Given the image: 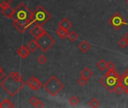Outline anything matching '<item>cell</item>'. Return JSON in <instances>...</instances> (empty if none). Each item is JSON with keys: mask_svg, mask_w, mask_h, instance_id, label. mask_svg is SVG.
I'll return each mask as SVG.
<instances>
[{"mask_svg": "<svg viewBox=\"0 0 128 108\" xmlns=\"http://www.w3.org/2000/svg\"><path fill=\"white\" fill-rule=\"evenodd\" d=\"M25 84L22 75L18 72H12L0 83L2 88L12 97L16 95Z\"/></svg>", "mask_w": 128, "mask_h": 108, "instance_id": "1", "label": "cell"}, {"mask_svg": "<svg viewBox=\"0 0 128 108\" xmlns=\"http://www.w3.org/2000/svg\"><path fill=\"white\" fill-rule=\"evenodd\" d=\"M32 12L26 7V5L24 3H20L14 10L12 19L18 21L25 27L26 29H27L33 24L32 21Z\"/></svg>", "mask_w": 128, "mask_h": 108, "instance_id": "2", "label": "cell"}, {"mask_svg": "<svg viewBox=\"0 0 128 108\" xmlns=\"http://www.w3.org/2000/svg\"><path fill=\"white\" fill-rule=\"evenodd\" d=\"M50 18H51V15L50 14V13L46 9H44L42 5L38 6L32 12V23L35 26H42Z\"/></svg>", "mask_w": 128, "mask_h": 108, "instance_id": "3", "label": "cell"}, {"mask_svg": "<svg viewBox=\"0 0 128 108\" xmlns=\"http://www.w3.org/2000/svg\"><path fill=\"white\" fill-rule=\"evenodd\" d=\"M43 88L49 95H50L52 97H55L64 88V85L57 79L56 77L52 76L43 85Z\"/></svg>", "mask_w": 128, "mask_h": 108, "instance_id": "4", "label": "cell"}, {"mask_svg": "<svg viewBox=\"0 0 128 108\" xmlns=\"http://www.w3.org/2000/svg\"><path fill=\"white\" fill-rule=\"evenodd\" d=\"M99 81L101 85H102L108 90V92L112 93L114 91L115 87L120 82V77H115L105 74V76L101 77Z\"/></svg>", "mask_w": 128, "mask_h": 108, "instance_id": "5", "label": "cell"}, {"mask_svg": "<svg viewBox=\"0 0 128 108\" xmlns=\"http://www.w3.org/2000/svg\"><path fill=\"white\" fill-rule=\"evenodd\" d=\"M36 40L38 44L39 48L43 52H47L55 44V41L54 40V38L50 36L47 32H45Z\"/></svg>", "mask_w": 128, "mask_h": 108, "instance_id": "6", "label": "cell"}, {"mask_svg": "<svg viewBox=\"0 0 128 108\" xmlns=\"http://www.w3.org/2000/svg\"><path fill=\"white\" fill-rule=\"evenodd\" d=\"M108 22L116 30L120 29L124 25H127L124 17L119 13H115L113 16L110 17Z\"/></svg>", "mask_w": 128, "mask_h": 108, "instance_id": "7", "label": "cell"}, {"mask_svg": "<svg viewBox=\"0 0 128 108\" xmlns=\"http://www.w3.org/2000/svg\"><path fill=\"white\" fill-rule=\"evenodd\" d=\"M26 85H27L30 89L34 91H38L42 86H43V84L38 80V78L34 76H32L28 79V80L26 82Z\"/></svg>", "mask_w": 128, "mask_h": 108, "instance_id": "8", "label": "cell"}, {"mask_svg": "<svg viewBox=\"0 0 128 108\" xmlns=\"http://www.w3.org/2000/svg\"><path fill=\"white\" fill-rule=\"evenodd\" d=\"M45 32H46V31L42 26H34L30 30V33L34 37L35 39H37L38 38L42 36Z\"/></svg>", "mask_w": 128, "mask_h": 108, "instance_id": "9", "label": "cell"}, {"mask_svg": "<svg viewBox=\"0 0 128 108\" xmlns=\"http://www.w3.org/2000/svg\"><path fill=\"white\" fill-rule=\"evenodd\" d=\"M22 59H26L30 54V50L26 47V46L20 47L16 52Z\"/></svg>", "mask_w": 128, "mask_h": 108, "instance_id": "10", "label": "cell"}, {"mask_svg": "<svg viewBox=\"0 0 128 108\" xmlns=\"http://www.w3.org/2000/svg\"><path fill=\"white\" fill-rule=\"evenodd\" d=\"M56 33L58 35V36L61 38V39H66L68 37V34H69V30H66L65 29H63L60 26H58V28L56 30Z\"/></svg>", "mask_w": 128, "mask_h": 108, "instance_id": "11", "label": "cell"}, {"mask_svg": "<svg viewBox=\"0 0 128 108\" xmlns=\"http://www.w3.org/2000/svg\"><path fill=\"white\" fill-rule=\"evenodd\" d=\"M58 26H60L63 29H65L66 30H69L72 26V23L67 19V18H63L58 24Z\"/></svg>", "mask_w": 128, "mask_h": 108, "instance_id": "12", "label": "cell"}, {"mask_svg": "<svg viewBox=\"0 0 128 108\" xmlns=\"http://www.w3.org/2000/svg\"><path fill=\"white\" fill-rule=\"evenodd\" d=\"M26 47H27V48L30 50V52H32V53L35 52L37 49L39 48L38 44V43H37V41H36V39L31 40L29 43H27Z\"/></svg>", "mask_w": 128, "mask_h": 108, "instance_id": "13", "label": "cell"}, {"mask_svg": "<svg viewBox=\"0 0 128 108\" xmlns=\"http://www.w3.org/2000/svg\"><path fill=\"white\" fill-rule=\"evenodd\" d=\"M78 49H79L82 53H87V52L90 49L91 46H90V44L89 43H88L87 41H82V42L79 44V45L78 46Z\"/></svg>", "mask_w": 128, "mask_h": 108, "instance_id": "14", "label": "cell"}, {"mask_svg": "<svg viewBox=\"0 0 128 108\" xmlns=\"http://www.w3.org/2000/svg\"><path fill=\"white\" fill-rule=\"evenodd\" d=\"M14 104L9 99H5L0 103V108H14Z\"/></svg>", "mask_w": 128, "mask_h": 108, "instance_id": "15", "label": "cell"}, {"mask_svg": "<svg viewBox=\"0 0 128 108\" xmlns=\"http://www.w3.org/2000/svg\"><path fill=\"white\" fill-rule=\"evenodd\" d=\"M93 74H94V73H93L92 71H90L88 68H84V69L81 71V73H80V75H81L82 77L86 78L87 80H89V79L93 76Z\"/></svg>", "mask_w": 128, "mask_h": 108, "instance_id": "16", "label": "cell"}, {"mask_svg": "<svg viewBox=\"0 0 128 108\" xmlns=\"http://www.w3.org/2000/svg\"><path fill=\"white\" fill-rule=\"evenodd\" d=\"M14 9H13V8L9 5V6L7 7L6 8L3 9L2 11V14H3L5 17L12 19V15H13V13H14Z\"/></svg>", "mask_w": 128, "mask_h": 108, "instance_id": "17", "label": "cell"}, {"mask_svg": "<svg viewBox=\"0 0 128 108\" xmlns=\"http://www.w3.org/2000/svg\"><path fill=\"white\" fill-rule=\"evenodd\" d=\"M13 26L20 32V33H21V34H24L25 32H26V29H25V27L21 24V23H20L18 21H17V20H14V22H13Z\"/></svg>", "mask_w": 128, "mask_h": 108, "instance_id": "18", "label": "cell"}, {"mask_svg": "<svg viewBox=\"0 0 128 108\" xmlns=\"http://www.w3.org/2000/svg\"><path fill=\"white\" fill-rule=\"evenodd\" d=\"M97 68L100 71H104L106 68H107V62L104 59H101L97 64H96Z\"/></svg>", "mask_w": 128, "mask_h": 108, "instance_id": "19", "label": "cell"}, {"mask_svg": "<svg viewBox=\"0 0 128 108\" xmlns=\"http://www.w3.org/2000/svg\"><path fill=\"white\" fill-rule=\"evenodd\" d=\"M68 38H69V39H70L71 41L75 42V41L78 39V34H77L76 32H74V31H71V32H69V34H68Z\"/></svg>", "mask_w": 128, "mask_h": 108, "instance_id": "20", "label": "cell"}, {"mask_svg": "<svg viewBox=\"0 0 128 108\" xmlns=\"http://www.w3.org/2000/svg\"><path fill=\"white\" fill-rule=\"evenodd\" d=\"M120 83L126 88L128 87V77L124 74L120 76Z\"/></svg>", "mask_w": 128, "mask_h": 108, "instance_id": "21", "label": "cell"}, {"mask_svg": "<svg viewBox=\"0 0 128 108\" xmlns=\"http://www.w3.org/2000/svg\"><path fill=\"white\" fill-rule=\"evenodd\" d=\"M124 89H125V87L119 82V83H118V84L117 85V86L115 87L114 92H115L118 95H120V94H121V93L124 91Z\"/></svg>", "mask_w": 128, "mask_h": 108, "instance_id": "22", "label": "cell"}, {"mask_svg": "<svg viewBox=\"0 0 128 108\" xmlns=\"http://www.w3.org/2000/svg\"><path fill=\"white\" fill-rule=\"evenodd\" d=\"M69 103H70L72 106H76V105L79 103V99H78L76 96L73 95V96H72V97L69 99Z\"/></svg>", "mask_w": 128, "mask_h": 108, "instance_id": "23", "label": "cell"}, {"mask_svg": "<svg viewBox=\"0 0 128 108\" xmlns=\"http://www.w3.org/2000/svg\"><path fill=\"white\" fill-rule=\"evenodd\" d=\"M100 101L97 100V99H96V98H93V99H91L90 101V102H89V106L90 107H98L99 106H100Z\"/></svg>", "mask_w": 128, "mask_h": 108, "instance_id": "24", "label": "cell"}, {"mask_svg": "<svg viewBox=\"0 0 128 108\" xmlns=\"http://www.w3.org/2000/svg\"><path fill=\"white\" fill-rule=\"evenodd\" d=\"M106 75H108V76H112V77H119L120 75L118 74V72L115 70V69H113V70H108V71L106 73Z\"/></svg>", "mask_w": 128, "mask_h": 108, "instance_id": "25", "label": "cell"}, {"mask_svg": "<svg viewBox=\"0 0 128 108\" xmlns=\"http://www.w3.org/2000/svg\"><path fill=\"white\" fill-rule=\"evenodd\" d=\"M88 80H87L86 78H84V77H82V76H81V77L78 79L77 82H78V83L80 86H84L87 85V83H88Z\"/></svg>", "mask_w": 128, "mask_h": 108, "instance_id": "26", "label": "cell"}, {"mask_svg": "<svg viewBox=\"0 0 128 108\" xmlns=\"http://www.w3.org/2000/svg\"><path fill=\"white\" fill-rule=\"evenodd\" d=\"M127 44H128V43H127V41H126V39L124 37L118 41V46L120 47L123 48V49H124L127 46Z\"/></svg>", "mask_w": 128, "mask_h": 108, "instance_id": "27", "label": "cell"}, {"mask_svg": "<svg viewBox=\"0 0 128 108\" xmlns=\"http://www.w3.org/2000/svg\"><path fill=\"white\" fill-rule=\"evenodd\" d=\"M37 61L41 64L43 65L47 62V58L44 56V55H40L38 58H37Z\"/></svg>", "mask_w": 128, "mask_h": 108, "instance_id": "28", "label": "cell"}, {"mask_svg": "<svg viewBox=\"0 0 128 108\" xmlns=\"http://www.w3.org/2000/svg\"><path fill=\"white\" fill-rule=\"evenodd\" d=\"M30 103L32 105V106H36V104H37V102L38 101V99L36 98V97H35V96H32L30 99Z\"/></svg>", "mask_w": 128, "mask_h": 108, "instance_id": "29", "label": "cell"}, {"mask_svg": "<svg viewBox=\"0 0 128 108\" xmlns=\"http://www.w3.org/2000/svg\"><path fill=\"white\" fill-rule=\"evenodd\" d=\"M114 68H115V65L113 62H107V69L108 70H113Z\"/></svg>", "mask_w": 128, "mask_h": 108, "instance_id": "30", "label": "cell"}, {"mask_svg": "<svg viewBox=\"0 0 128 108\" xmlns=\"http://www.w3.org/2000/svg\"><path fill=\"white\" fill-rule=\"evenodd\" d=\"M35 107H37V108H42V107H44V103H43L42 101H41L38 100V101L37 102V104H36Z\"/></svg>", "mask_w": 128, "mask_h": 108, "instance_id": "31", "label": "cell"}, {"mask_svg": "<svg viewBox=\"0 0 128 108\" xmlns=\"http://www.w3.org/2000/svg\"><path fill=\"white\" fill-rule=\"evenodd\" d=\"M9 6V4L8 3H6V2H5V3H2V4H1L0 5V7H1V8L3 10V9H5V8H6L7 7H8Z\"/></svg>", "mask_w": 128, "mask_h": 108, "instance_id": "32", "label": "cell"}, {"mask_svg": "<svg viewBox=\"0 0 128 108\" xmlns=\"http://www.w3.org/2000/svg\"><path fill=\"white\" fill-rule=\"evenodd\" d=\"M13 0H0V5L1 4H2V3H5V2H6V3H10L11 2H12Z\"/></svg>", "mask_w": 128, "mask_h": 108, "instance_id": "33", "label": "cell"}, {"mask_svg": "<svg viewBox=\"0 0 128 108\" xmlns=\"http://www.w3.org/2000/svg\"><path fill=\"white\" fill-rule=\"evenodd\" d=\"M5 75H6V74H5V72H4L3 71H0V80L4 78Z\"/></svg>", "mask_w": 128, "mask_h": 108, "instance_id": "34", "label": "cell"}, {"mask_svg": "<svg viewBox=\"0 0 128 108\" xmlns=\"http://www.w3.org/2000/svg\"><path fill=\"white\" fill-rule=\"evenodd\" d=\"M124 38L126 39V41H127V43H128V32H126V34L124 35Z\"/></svg>", "mask_w": 128, "mask_h": 108, "instance_id": "35", "label": "cell"}, {"mask_svg": "<svg viewBox=\"0 0 128 108\" xmlns=\"http://www.w3.org/2000/svg\"><path fill=\"white\" fill-rule=\"evenodd\" d=\"M122 74H124V75H125V76H126V77H128V68H127V69H126V71H125Z\"/></svg>", "mask_w": 128, "mask_h": 108, "instance_id": "36", "label": "cell"}, {"mask_svg": "<svg viewBox=\"0 0 128 108\" xmlns=\"http://www.w3.org/2000/svg\"><path fill=\"white\" fill-rule=\"evenodd\" d=\"M124 92H125V93L128 95V87H126L125 88V89H124Z\"/></svg>", "mask_w": 128, "mask_h": 108, "instance_id": "37", "label": "cell"}, {"mask_svg": "<svg viewBox=\"0 0 128 108\" xmlns=\"http://www.w3.org/2000/svg\"><path fill=\"white\" fill-rule=\"evenodd\" d=\"M2 71V67H0V71Z\"/></svg>", "mask_w": 128, "mask_h": 108, "instance_id": "38", "label": "cell"}, {"mask_svg": "<svg viewBox=\"0 0 128 108\" xmlns=\"http://www.w3.org/2000/svg\"><path fill=\"white\" fill-rule=\"evenodd\" d=\"M126 4L128 5V0H126Z\"/></svg>", "mask_w": 128, "mask_h": 108, "instance_id": "39", "label": "cell"}, {"mask_svg": "<svg viewBox=\"0 0 128 108\" xmlns=\"http://www.w3.org/2000/svg\"><path fill=\"white\" fill-rule=\"evenodd\" d=\"M0 13H1V11H0Z\"/></svg>", "mask_w": 128, "mask_h": 108, "instance_id": "40", "label": "cell"}, {"mask_svg": "<svg viewBox=\"0 0 128 108\" xmlns=\"http://www.w3.org/2000/svg\"><path fill=\"white\" fill-rule=\"evenodd\" d=\"M0 98H1V97H0Z\"/></svg>", "mask_w": 128, "mask_h": 108, "instance_id": "41", "label": "cell"}]
</instances>
